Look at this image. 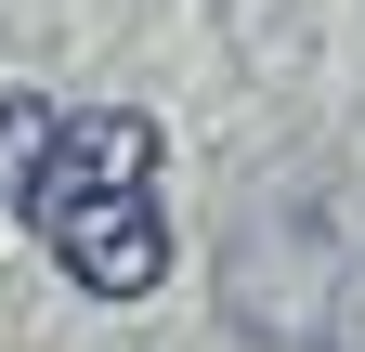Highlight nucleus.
<instances>
[{
    "label": "nucleus",
    "instance_id": "f03ea898",
    "mask_svg": "<svg viewBox=\"0 0 365 352\" xmlns=\"http://www.w3.org/2000/svg\"><path fill=\"white\" fill-rule=\"evenodd\" d=\"M339 274H352V248L327 222V196H261L222 248V314L261 352H339Z\"/></svg>",
    "mask_w": 365,
    "mask_h": 352
},
{
    "label": "nucleus",
    "instance_id": "7ed1b4c3",
    "mask_svg": "<svg viewBox=\"0 0 365 352\" xmlns=\"http://www.w3.org/2000/svg\"><path fill=\"white\" fill-rule=\"evenodd\" d=\"M53 130H66V118L39 105V92H0V196H14V209L39 196V157H53Z\"/></svg>",
    "mask_w": 365,
    "mask_h": 352
},
{
    "label": "nucleus",
    "instance_id": "f257e3e1",
    "mask_svg": "<svg viewBox=\"0 0 365 352\" xmlns=\"http://www.w3.org/2000/svg\"><path fill=\"white\" fill-rule=\"evenodd\" d=\"M39 248L66 261L91 300H144L170 274V209H157V118L144 105H91L53 130L39 157V196H26Z\"/></svg>",
    "mask_w": 365,
    "mask_h": 352
}]
</instances>
